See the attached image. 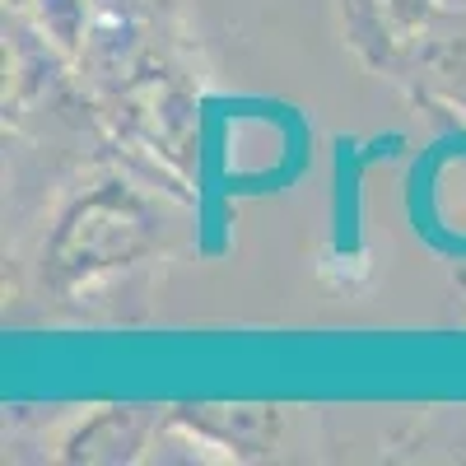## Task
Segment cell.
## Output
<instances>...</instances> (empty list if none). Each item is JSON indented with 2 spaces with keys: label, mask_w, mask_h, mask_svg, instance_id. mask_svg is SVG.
I'll return each instance as SVG.
<instances>
[{
  "label": "cell",
  "mask_w": 466,
  "mask_h": 466,
  "mask_svg": "<svg viewBox=\"0 0 466 466\" xmlns=\"http://www.w3.org/2000/svg\"><path fill=\"white\" fill-rule=\"evenodd\" d=\"M149 243H154V210L131 187L107 182L61 215L47 243V276L56 289H80L145 257Z\"/></svg>",
  "instance_id": "1"
},
{
  "label": "cell",
  "mask_w": 466,
  "mask_h": 466,
  "mask_svg": "<svg viewBox=\"0 0 466 466\" xmlns=\"http://www.w3.org/2000/svg\"><path fill=\"white\" fill-rule=\"evenodd\" d=\"M154 434H159V420L140 406H107L94 420H85L61 448L66 461H136Z\"/></svg>",
  "instance_id": "2"
},
{
  "label": "cell",
  "mask_w": 466,
  "mask_h": 466,
  "mask_svg": "<svg viewBox=\"0 0 466 466\" xmlns=\"http://www.w3.org/2000/svg\"><path fill=\"white\" fill-rule=\"evenodd\" d=\"M415 70L434 94H443L448 103H457L466 112V5L439 10L420 28Z\"/></svg>",
  "instance_id": "3"
},
{
  "label": "cell",
  "mask_w": 466,
  "mask_h": 466,
  "mask_svg": "<svg viewBox=\"0 0 466 466\" xmlns=\"http://www.w3.org/2000/svg\"><path fill=\"white\" fill-rule=\"evenodd\" d=\"M187 424L197 430L224 452H270L280 434V415L276 406H182L177 410Z\"/></svg>",
  "instance_id": "4"
},
{
  "label": "cell",
  "mask_w": 466,
  "mask_h": 466,
  "mask_svg": "<svg viewBox=\"0 0 466 466\" xmlns=\"http://www.w3.org/2000/svg\"><path fill=\"white\" fill-rule=\"evenodd\" d=\"M378 5H382L387 19H392L397 33H420L439 15V0H378Z\"/></svg>",
  "instance_id": "5"
},
{
  "label": "cell",
  "mask_w": 466,
  "mask_h": 466,
  "mask_svg": "<svg viewBox=\"0 0 466 466\" xmlns=\"http://www.w3.org/2000/svg\"><path fill=\"white\" fill-rule=\"evenodd\" d=\"M452 5H466V0H452Z\"/></svg>",
  "instance_id": "6"
}]
</instances>
